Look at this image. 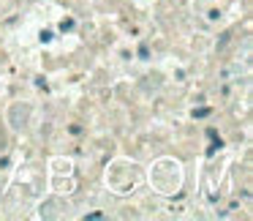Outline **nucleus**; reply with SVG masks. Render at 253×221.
I'll use <instances>...</instances> for the list:
<instances>
[{"label": "nucleus", "mask_w": 253, "mask_h": 221, "mask_svg": "<svg viewBox=\"0 0 253 221\" xmlns=\"http://www.w3.org/2000/svg\"><path fill=\"white\" fill-rule=\"evenodd\" d=\"M74 28H77V22H74V19H63V22H60V30H63V33H71Z\"/></svg>", "instance_id": "1"}, {"label": "nucleus", "mask_w": 253, "mask_h": 221, "mask_svg": "<svg viewBox=\"0 0 253 221\" xmlns=\"http://www.w3.org/2000/svg\"><path fill=\"white\" fill-rule=\"evenodd\" d=\"M193 117H199V120H202V117H210V110L207 107H199V110H193Z\"/></svg>", "instance_id": "2"}, {"label": "nucleus", "mask_w": 253, "mask_h": 221, "mask_svg": "<svg viewBox=\"0 0 253 221\" xmlns=\"http://www.w3.org/2000/svg\"><path fill=\"white\" fill-rule=\"evenodd\" d=\"M39 39H41V44H49V41H52V39H55V36H52V33H49V30H44V33H41V36H39Z\"/></svg>", "instance_id": "3"}, {"label": "nucleus", "mask_w": 253, "mask_h": 221, "mask_svg": "<svg viewBox=\"0 0 253 221\" xmlns=\"http://www.w3.org/2000/svg\"><path fill=\"white\" fill-rule=\"evenodd\" d=\"M139 57H142V60H147V57H150V50H147V44H142V47H139Z\"/></svg>", "instance_id": "4"}, {"label": "nucleus", "mask_w": 253, "mask_h": 221, "mask_svg": "<svg viewBox=\"0 0 253 221\" xmlns=\"http://www.w3.org/2000/svg\"><path fill=\"white\" fill-rule=\"evenodd\" d=\"M101 219H104V213H87L84 216V221H101Z\"/></svg>", "instance_id": "5"}]
</instances>
